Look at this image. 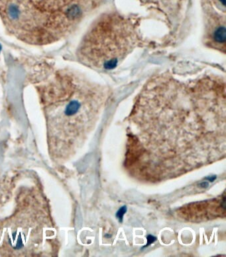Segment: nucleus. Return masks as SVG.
<instances>
[{"label":"nucleus","instance_id":"nucleus-1","mask_svg":"<svg viewBox=\"0 0 226 257\" xmlns=\"http://www.w3.org/2000/svg\"><path fill=\"white\" fill-rule=\"evenodd\" d=\"M34 81L52 137L85 133L108 101L106 87L70 69L49 70Z\"/></svg>","mask_w":226,"mask_h":257},{"label":"nucleus","instance_id":"nucleus-2","mask_svg":"<svg viewBox=\"0 0 226 257\" xmlns=\"http://www.w3.org/2000/svg\"><path fill=\"white\" fill-rule=\"evenodd\" d=\"M143 43L139 23L119 14L100 17L90 27L77 50L82 63L95 70H114Z\"/></svg>","mask_w":226,"mask_h":257},{"label":"nucleus","instance_id":"nucleus-3","mask_svg":"<svg viewBox=\"0 0 226 257\" xmlns=\"http://www.w3.org/2000/svg\"><path fill=\"white\" fill-rule=\"evenodd\" d=\"M69 5L87 12H91L97 5L99 0H65Z\"/></svg>","mask_w":226,"mask_h":257},{"label":"nucleus","instance_id":"nucleus-4","mask_svg":"<svg viewBox=\"0 0 226 257\" xmlns=\"http://www.w3.org/2000/svg\"><path fill=\"white\" fill-rule=\"evenodd\" d=\"M125 211H126V207L123 206L121 208L120 210L118 211V214H117V217L120 218V221H122V218L123 214H125Z\"/></svg>","mask_w":226,"mask_h":257}]
</instances>
